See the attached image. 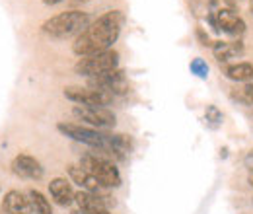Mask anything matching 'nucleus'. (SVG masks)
<instances>
[{
	"label": "nucleus",
	"mask_w": 253,
	"mask_h": 214,
	"mask_svg": "<svg viewBox=\"0 0 253 214\" xmlns=\"http://www.w3.org/2000/svg\"><path fill=\"white\" fill-rule=\"evenodd\" d=\"M59 2H63V0H43V4H47V6H55Z\"/></svg>",
	"instance_id": "obj_24"
},
{
	"label": "nucleus",
	"mask_w": 253,
	"mask_h": 214,
	"mask_svg": "<svg viewBox=\"0 0 253 214\" xmlns=\"http://www.w3.org/2000/svg\"><path fill=\"white\" fill-rule=\"evenodd\" d=\"M252 203H253V201H252Z\"/></svg>",
	"instance_id": "obj_28"
},
{
	"label": "nucleus",
	"mask_w": 253,
	"mask_h": 214,
	"mask_svg": "<svg viewBox=\"0 0 253 214\" xmlns=\"http://www.w3.org/2000/svg\"><path fill=\"white\" fill-rule=\"evenodd\" d=\"M244 164H246V168H248L250 171H253V150H250V152L246 154V158H244Z\"/></svg>",
	"instance_id": "obj_22"
},
{
	"label": "nucleus",
	"mask_w": 253,
	"mask_h": 214,
	"mask_svg": "<svg viewBox=\"0 0 253 214\" xmlns=\"http://www.w3.org/2000/svg\"><path fill=\"white\" fill-rule=\"evenodd\" d=\"M224 74L232 82L250 84V82H253V64L252 62H234V64H228L224 68Z\"/></svg>",
	"instance_id": "obj_16"
},
{
	"label": "nucleus",
	"mask_w": 253,
	"mask_h": 214,
	"mask_svg": "<svg viewBox=\"0 0 253 214\" xmlns=\"http://www.w3.org/2000/svg\"><path fill=\"white\" fill-rule=\"evenodd\" d=\"M195 33H197V39L201 41V45H203V47H212V41H211L209 33H205V30H203V28H197V30H195Z\"/></svg>",
	"instance_id": "obj_21"
},
{
	"label": "nucleus",
	"mask_w": 253,
	"mask_h": 214,
	"mask_svg": "<svg viewBox=\"0 0 253 214\" xmlns=\"http://www.w3.org/2000/svg\"><path fill=\"white\" fill-rule=\"evenodd\" d=\"M28 197H30V203H32V214H53V207H51L49 199L41 191L30 189Z\"/></svg>",
	"instance_id": "obj_17"
},
{
	"label": "nucleus",
	"mask_w": 253,
	"mask_h": 214,
	"mask_svg": "<svg viewBox=\"0 0 253 214\" xmlns=\"http://www.w3.org/2000/svg\"><path fill=\"white\" fill-rule=\"evenodd\" d=\"M88 86L94 88V90H99V92L109 93V95L128 92V80H126L125 72L121 68L97 74L94 78H88Z\"/></svg>",
	"instance_id": "obj_8"
},
{
	"label": "nucleus",
	"mask_w": 253,
	"mask_h": 214,
	"mask_svg": "<svg viewBox=\"0 0 253 214\" xmlns=\"http://www.w3.org/2000/svg\"><path fill=\"white\" fill-rule=\"evenodd\" d=\"M209 20H211L214 31H224L232 37H242L246 31V22L234 10H228V8H220V10L212 12L209 16Z\"/></svg>",
	"instance_id": "obj_9"
},
{
	"label": "nucleus",
	"mask_w": 253,
	"mask_h": 214,
	"mask_svg": "<svg viewBox=\"0 0 253 214\" xmlns=\"http://www.w3.org/2000/svg\"><path fill=\"white\" fill-rule=\"evenodd\" d=\"M205 119L207 123L211 125V127H220L222 125V119H224V115H222V111L216 107V105H207V109H205Z\"/></svg>",
	"instance_id": "obj_18"
},
{
	"label": "nucleus",
	"mask_w": 253,
	"mask_h": 214,
	"mask_svg": "<svg viewBox=\"0 0 253 214\" xmlns=\"http://www.w3.org/2000/svg\"><path fill=\"white\" fill-rule=\"evenodd\" d=\"M212 53L218 62H230L232 59L244 55V43L242 41H214Z\"/></svg>",
	"instance_id": "obj_15"
},
{
	"label": "nucleus",
	"mask_w": 253,
	"mask_h": 214,
	"mask_svg": "<svg viewBox=\"0 0 253 214\" xmlns=\"http://www.w3.org/2000/svg\"><path fill=\"white\" fill-rule=\"evenodd\" d=\"M123 22H125V18H123L121 10L105 12L82 33L76 35V39L72 43V53L76 57H88V55L109 51L121 35Z\"/></svg>",
	"instance_id": "obj_1"
},
{
	"label": "nucleus",
	"mask_w": 253,
	"mask_h": 214,
	"mask_svg": "<svg viewBox=\"0 0 253 214\" xmlns=\"http://www.w3.org/2000/svg\"><path fill=\"white\" fill-rule=\"evenodd\" d=\"M72 115L78 121L86 123L94 128H111L115 127V113L107 107H88V105H74L72 107Z\"/></svg>",
	"instance_id": "obj_7"
},
{
	"label": "nucleus",
	"mask_w": 253,
	"mask_h": 214,
	"mask_svg": "<svg viewBox=\"0 0 253 214\" xmlns=\"http://www.w3.org/2000/svg\"><path fill=\"white\" fill-rule=\"evenodd\" d=\"M191 72L197 76V78H201V80H207L209 78V64L203 61L201 57H197V59H193L189 64Z\"/></svg>",
	"instance_id": "obj_19"
},
{
	"label": "nucleus",
	"mask_w": 253,
	"mask_h": 214,
	"mask_svg": "<svg viewBox=\"0 0 253 214\" xmlns=\"http://www.w3.org/2000/svg\"><path fill=\"white\" fill-rule=\"evenodd\" d=\"M238 99H240V101H244V103H248V105H253V82L246 84V86L240 90Z\"/></svg>",
	"instance_id": "obj_20"
},
{
	"label": "nucleus",
	"mask_w": 253,
	"mask_h": 214,
	"mask_svg": "<svg viewBox=\"0 0 253 214\" xmlns=\"http://www.w3.org/2000/svg\"><path fill=\"white\" fill-rule=\"evenodd\" d=\"M63 93L66 99L74 101L76 105H88V107H107L113 101V95L94 90L90 86H66Z\"/></svg>",
	"instance_id": "obj_6"
},
{
	"label": "nucleus",
	"mask_w": 253,
	"mask_h": 214,
	"mask_svg": "<svg viewBox=\"0 0 253 214\" xmlns=\"http://www.w3.org/2000/svg\"><path fill=\"white\" fill-rule=\"evenodd\" d=\"M12 171L18 175V177H24V179H41L45 170L41 166V162L37 158H33L30 154H18L14 160H12Z\"/></svg>",
	"instance_id": "obj_10"
},
{
	"label": "nucleus",
	"mask_w": 253,
	"mask_h": 214,
	"mask_svg": "<svg viewBox=\"0 0 253 214\" xmlns=\"http://www.w3.org/2000/svg\"><path fill=\"white\" fill-rule=\"evenodd\" d=\"M248 183L253 187V171H250V175H248Z\"/></svg>",
	"instance_id": "obj_25"
},
{
	"label": "nucleus",
	"mask_w": 253,
	"mask_h": 214,
	"mask_svg": "<svg viewBox=\"0 0 253 214\" xmlns=\"http://www.w3.org/2000/svg\"><path fill=\"white\" fill-rule=\"evenodd\" d=\"M57 130L63 132L64 136L76 140V142H82V144L94 148L95 154L105 152L107 142H109L107 132H101L94 127H84V125H78V123H59Z\"/></svg>",
	"instance_id": "obj_4"
},
{
	"label": "nucleus",
	"mask_w": 253,
	"mask_h": 214,
	"mask_svg": "<svg viewBox=\"0 0 253 214\" xmlns=\"http://www.w3.org/2000/svg\"><path fill=\"white\" fill-rule=\"evenodd\" d=\"M80 214H111V213H109L107 209H103V211H86V213L80 211Z\"/></svg>",
	"instance_id": "obj_23"
},
{
	"label": "nucleus",
	"mask_w": 253,
	"mask_h": 214,
	"mask_svg": "<svg viewBox=\"0 0 253 214\" xmlns=\"http://www.w3.org/2000/svg\"><path fill=\"white\" fill-rule=\"evenodd\" d=\"M2 209L6 214H32V203L28 195L12 189L2 197Z\"/></svg>",
	"instance_id": "obj_12"
},
{
	"label": "nucleus",
	"mask_w": 253,
	"mask_h": 214,
	"mask_svg": "<svg viewBox=\"0 0 253 214\" xmlns=\"http://www.w3.org/2000/svg\"><path fill=\"white\" fill-rule=\"evenodd\" d=\"M250 10H252V14H253V0H250Z\"/></svg>",
	"instance_id": "obj_26"
},
{
	"label": "nucleus",
	"mask_w": 253,
	"mask_h": 214,
	"mask_svg": "<svg viewBox=\"0 0 253 214\" xmlns=\"http://www.w3.org/2000/svg\"><path fill=\"white\" fill-rule=\"evenodd\" d=\"M80 166L86 168L105 189L121 185V173H119L117 166L109 158H103V156H99V154L95 152H88L82 156Z\"/></svg>",
	"instance_id": "obj_3"
},
{
	"label": "nucleus",
	"mask_w": 253,
	"mask_h": 214,
	"mask_svg": "<svg viewBox=\"0 0 253 214\" xmlns=\"http://www.w3.org/2000/svg\"><path fill=\"white\" fill-rule=\"evenodd\" d=\"M49 195H51V199L59 207H70L74 203V197H76V193H74L70 181L64 179V177H55L49 183Z\"/></svg>",
	"instance_id": "obj_14"
},
{
	"label": "nucleus",
	"mask_w": 253,
	"mask_h": 214,
	"mask_svg": "<svg viewBox=\"0 0 253 214\" xmlns=\"http://www.w3.org/2000/svg\"><path fill=\"white\" fill-rule=\"evenodd\" d=\"M74 203L78 205L80 211H103L111 207V201L107 195L103 193H92V191H78L76 197H74Z\"/></svg>",
	"instance_id": "obj_11"
},
{
	"label": "nucleus",
	"mask_w": 253,
	"mask_h": 214,
	"mask_svg": "<svg viewBox=\"0 0 253 214\" xmlns=\"http://www.w3.org/2000/svg\"><path fill=\"white\" fill-rule=\"evenodd\" d=\"M119 68V53L109 49L103 53H95V55H88V57H80L78 62L74 64V72L84 76V78H94L97 74L103 72H111Z\"/></svg>",
	"instance_id": "obj_5"
},
{
	"label": "nucleus",
	"mask_w": 253,
	"mask_h": 214,
	"mask_svg": "<svg viewBox=\"0 0 253 214\" xmlns=\"http://www.w3.org/2000/svg\"><path fill=\"white\" fill-rule=\"evenodd\" d=\"M66 171H68V177L72 179V183H76L78 187H82L84 191L101 193V191L105 189V187L99 183L86 168H82V166H68Z\"/></svg>",
	"instance_id": "obj_13"
},
{
	"label": "nucleus",
	"mask_w": 253,
	"mask_h": 214,
	"mask_svg": "<svg viewBox=\"0 0 253 214\" xmlns=\"http://www.w3.org/2000/svg\"><path fill=\"white\" fill-rule=\"evenodd\" d=\"M211 2H212V4H214V2H216V0H211Z\"/></svg>",
	"instance_id": "obj_27"
},
{
	"label": "nucleus",
	"mask_w": 253,
	"mask_h": 214,
	"mask_svg": "<svg viewBox=\"0 0 253 214\" xmlns=\"http://www.w3.org/2000/svg\"><path fill=\"white\" fill-rule=\"evenodd\" d=\"M92 24V16L82 10H68L61 12L49 20L43 22L41 31L53 39H66L72 35H78Z\"/></svg>",
	"instance_id": "obj_2"
}]
</instances>
